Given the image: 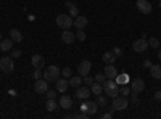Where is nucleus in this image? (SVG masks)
<instances>
[{"label":"nucleus","mask_w":161,"mask_h":119,"mask_svg":"<svg viewBox=\"0 0 161 119\" xmlns=\"http://www.w3.org/2000/svg\"><path fill=\"white\" fill-rule=\"evenodd\" d=\"M103 92L108 97H111V98H114V97L119 95V87L114 82V79H106V81L103 82Z\"/></svg>","instance_id":"nucleus-1"},{"label":"nucleus","mask_w":161,"mask_h":119,"mask_svg":"<svg viewBox=\"0 0 161 119\" xmlns=\"http://www.w3.org/2000/svg\"><path fill=\"white\" fill-rule=\"evenodd\" d=\"M60 74H61V71H60L58 66H48V68L44 69V79L48 82H55L60 77Z\"/></svg>","instance_id":"nucleus-2"},{"label":"nucleus","mask_w":161,"mask_h":119,"mask_svg":"<svg viewBox=\"0 0 161 119\" xmlns=\"http://www.w3.org/2000/svg\"><path fill=\"white\" fill-rule=\"evenodd\" d=\"M55 23H57V26L60 29H69L71 26H74V19L69 16V15H58L57 18H55Z\"/></svg>","instance_id":"nucleus-3"},{"label":"nucleus","mask_w":161,"mask_h":119,"mask_svg":"<svg viewBox=\"0 0 161 119\" xmlns=\"http://www.w3.org/2000/svg\"><path fill=\"white\" fill-rule=\"evenodd\" d=\"M97 110H98V105H97V101H90V100L87 98V100H82V103H80V111L87 113L89 116L97 114Z\"/></svg>","instance_id":"nucleus-4"},{"label":"nucleus","mask_w":161,"mask_h":119,"mask_svg":"<svg viewBox=\"0 0 161 119\" xmlns=\"http://www.w3.org/2000/svg\"><path fill=\"white\" fill-rule=\"evenodd\" d=\"M0 69H2V73H5V74H10L13 69H15V63H13V58H11V57H3V58H0Z\"/></svg>","instance_id":"nucleus-5"},{"label":"nucleus","mask_w":161,"mask_h":119,"mask_svg":"<svg viewBox=\"0 0 161 119\" xmlns=\"http://www.w3.org/2000/svg\"><path fill=\"white\" fill-rule=\"evenodd\" d=\"M127 105H129V101H127L126 97H114V98H113V110H114V111H123V110H126Z\"/></svg>","instance_id":"nucleus-6"},{"label":"nucleus","mask_w":161,"mask_h":119,"mask_svg":"<svg viewBox=\"0 0 161 119\" xmlns=\"http://www.w3.org/2000/svg\"><path fill=\"white\" fill-rule=\"evenodd\" d=\"M34 90L37 92L39 95H44L45 92L48 90V81H45V79H36V82H34Z\"/></svg>","instance_id":"nucleus-7"},{"label":"nucleus","mask_w":161,"mask_h":119,"mask_svg":"<svg viewBox=\"0 0 161 119\" xmlns=\"http://www.w3.org/2000/svg\"><path fill=\"white\" fill-rule=\"evenodd\" d=\"M147 48H148V41H145V39H137L136 42H132V50L137 51V53H142V51H145Z\"/></svg>","instance_id":"nucleus-8"},{"label":"nucleus","mask_w":161,"mask_h":119,"mask_svg":"<svg viewBox=\"0 0 161 119\" xmlns=\"http://www.w3.org/2000/svg\"><path fill=\"white\" fill-rule=\"evenodd\" d=\"M136 7H137V10L142 13V15H148V13L152 11V3L148 2V0H137Z\"/></svg>","instance_id":"nucleus-9"},{"label":"nucleus","mask_w":161,"mask_h":119,"mask_svg":"<svg viewBox=\"0 0 161 119\" xmlns=\"http://www.w3.org/2000/svg\"><path fill=\"white\" fill-rule=\"evenodd\" d=\"M90 69H92V63L89 61V60H84V61H80L79 63V66H77V73H79V76H87L89 73H90Z\"/></svg>","instance_id":"nucleus-10"},{"label":"nucleus","mask_w":161,"mask_h":119,"mask_svg":"<svg viewBox=\"0 0 161 119\" xmlns=\"http://www.w3.org/2000/svg\"><path fill=\"white\" fill-rule=\"evenodd\" d=\"M145 89V82H143V79L140 77H136V79H132V82H130V90L132 92H137V94H140V92Z\"/></svg>","instance_id":"nucleus-11"},{"label":"nucleus","mask_w":161,"mask_h":119,"mask_svg":"<svg viewBox=\"0 0 161 119\" xmlns=\"http://www.w3.org/2000/svg\"><path fill=\"white\" fill-rule=\"evenodd\" d=\"M55 84H57V92H60V94H64V92L68 90V87H69V82H68L66 77H58L55 81Z\"/></svg>","instance_id":"nucleus-12"},{"label":"nucleus","mask_w":161,"mask_h":119,"mask_svg":"<svg viewBox=\"0 0 161 119\" xmlns=\"http://www.w3.org/2000/svg\"><path fill=\"white\" fill-rule=\"evenodd\" d=\"M90 94H92V90L89 87H82V85H80V87L76 89V97L79 100H87L90 97Z\"/></svg>","instance_id":"nucleus-13"},{"label":"nucleus","mask_w":161,"mask_h":119,"mask_svg":"<svg viewBox=\"0 0 161 119\" xmlns=\"http://www.w3.org/2000/svg\"><path fill=\"white\" fill-rule=\"evenodd\" d=\"M61 41H63V44H74V41H76V34L74 32H71L69 29H64L63 32H61Z\"/></svg>","instance_id":"nucleus-14"},{"label":"nucleus","mask_w":161,"mask_h":119,"mask_svg":"<svg viewBox=\"0 0 161 119\" xmlns=\"http://www.w3.org/2000/svg\"><path fill=\"white\" fill-rule=\"evenodd\" d=\"M73 98L69 97V95H61V98H60V106L63 108V110H71L73 108Z\"/></svg>","instance_id":"nucleus-15"},{"label":"nucleus","mask_w":161,"mask_h":119,"mask_svg":"<svg viewBox=\"0 0 161 119\" xmlns=\"http://www.w3.org/2000/svg\"><path fill=\"white\" fill-rule=\"evenodd\" d=\"M31 63H32L34 68H40V69H44V68H45V58H44L42 55H39V53L32 57Z\"/></svg>","instance_id":"nucleus-16"},{"label":"nucleus","mask_w":161,"mask_h":119,"mask_svg":"<svg viewBox=\"0 0 161 119\" xmlns=\"http://www.w3.org/2000/svg\"><path fill=\"white\" fill-rule=\"evenodd\" d=\"M86 26H87V18H86V16L79 15V16L74 18V28H76V29H84Z\"/></svg>","instance_id":"nucleus-17"},{"label":"nucleus","mask_w":161,"mask_h":119,"mask_svg":"<svg viewBox=\"0 0 161 119\" xmlns=\"http://www.w3.org/2000/svg\"><path fill=\"white\" fill-rule=\"evenodd\" d=\"M105 76H106V79H114L116 76H118V71H116V68L113 64H106V68H105V73H103Z\"/></svg>","instance_id":"nucleus-18"},{"label":"nucleus","mask_w":161,"mask_h":119,"mask_svg":"<svg viewBox=\"0 0 161 119\" xmlns=\"http://www.w3.org/2000/svg\"><path fill=\"white\" fill-rule=\"evenodd\" d=\"M116 58H118V57L113 53V51H105L103 57H102V60H103L105 64H113V63L116 61Z\"/></svg>","instance_id":"nucleus-19"},{"label":"nucleus","mask_w":161,"mask_h":119,"mask_svg":"<svg viewBox=\"0 0 161 119\" xmlns=\"http://www.w3.org/2000/svg\"><path fill=\"white\" fill-rule=\"evenodd\" d=\"M68 82H69V87L77 89V87H80V84H82V76H71L68 79Z\"/></svg>","instance_id":"nucleus-20"},{"label":"nucleus","mask_w":161,"mask_h":119,"mask_svg":"<svg viewBox=\"0 0 161 119\" xmlns=\"http://www.w3.org/2000/svg\"><path fill=\"white\" fill-rule=\"evenodd\" d=\"M114 82H116L118 85H126V84L130 82V79H129L127 74H118V76L114 77Z\"/></svg>","instance_id":"nucleus-21"},{"label":"nucleus","mask_w":161,"mask_h":119,"mask_svg":"<svg viewBox=\"0 0 161 119\" xmlns=\"http://www.w3.org/2000/svg\"><path fill=\"white\" fill-rule=\"evenodd\" d=\"M10 39L13 42H21L23 41V34L16 28H13V29H10Z\"/></svg>","instance_id":"nucleus-22"},{"label":"nucleus","mask_w":161,"mask_h":119,"mask_svg":"<svg viewBox=\"0 0 161 119\" xmlns=\"http://www.w3.org/2000/svg\"><path fill=\"white\" fill-rule=\"evenodd\" d=\"M13 48V41L11 39H2V42H0V50L2 51H10Z\"/></svg>","instance_id":"nucleus-23"},{"label":"nucleus","mask_w":161,"mask_h":119,"mask_svg":"<svg viewBox=\"0 0 161 119\" xmlns=\"http://www.w3.org/2000/svg\"><path fill=\"white\" fill-rule=\"evenodd\" d=\"M66 7H68V15H69L71 18L79 16V10H77V7H76L73 2H66Z\"/></svg>","instance_id":"nucleus-24"},{"label":"nucleus","mask_w":161,"mask_h":119,"mask_svg":"<svg viewBox=\"0 0 161 119\" xmlns=\"http://www.w3.org/2000/svg\"><path fill=\"white\" fill-rule=\"evenodd\" d=\"M150 74L153 79H161V66L159 64H152L150 66Z\"/></svg>","instance_id":"nucleus-25"},{"label":"nucleus","mask_w":161,"mask_h":119,"mask_svg":"<svg viewBox=\"0 0 161 119\" xmlns=\"http://www.w3.org/2000/svg\"><path fill=\"white\" fill-rule=\"evenodd\" d=\"M45 108H47V111L53 113V111L58 108V103L55 101V98H48V100H47V105H45Z\"/></svg>","instance_id":"nucleus-26"},{"label":"nucleus","mask_w":161,"mask_h":119,"mask_svg":"<svg viewBox=\"0 0 161 119\" xmlns=\"http://www.w3.org/2000/svg\"><path fill=\"white\" fill-rule=\"evenodd\" d=\"M90 90H92L93 95H100L102 92H103V85H102L100 82H93V84L90 85Z\"/></svg>","instance_id":"nucleus-27"},{"label":"nucleus","mask_w":161,"mask_h":119,"mask_svg":"<svg viewBox=\"0 0 161 119\" xmlns=\"http://www.w3.org/2000/svg\"><path fill=\"white\" fill-rule=\"evenodd\" d=\"M130 94V87L126 84V85H121V89H119V95H123V97H126V95H129Z\"/></svg>","instance_id":"nucleus-28"},{"label":"nucleus","mask_w":161,"mask_h":119,"mask_svg":"<svg viewBox=\"0 0 161 119\" xmlns=\"http://www.w3.org/2000/svg\"><path fill=\"white\" fill-rule=\"evenodd\" d=\"M61 74H63V77L69 79V77L73 76V71H71V68H69V66H66V68H63V69H61Z\"/></svg>","instance_id":"nucleus-29"},{"label":"nucleus","mask_w":161,"mask_h":119,"mask_svg":"<svg viewBox=\"0 0 161 119\" xmlns=\"http://www.w3.org/2000/svg\"><path fill=\"white\" fill-rule=\"evenodd\" d=\"M93 79H95V82H100V84H103V82L106 81V76H105L103 73H98V74H95V77H93Z\"/></svg>","instance_id":"nucleus-30"},{"label":"nucleus","mask_w":161,"mask_h":119,"mask_svg":"<svg viewBox=\"0 0 161 119\" xmlns=\"http://www.w3.org/2000/svg\"><path fill=\"white\" fill-rule=\"evenodd\" d=\"M148 47H152V48H158V47H159V42H158V39H155V37L148 39Z\"/></svg>","instance_id":"nucleus-31"},{"label":"nucleus","mask_w":161,"mask_h":119,"mask_svg":"<svg viewBox=\"0 0 161 119\" xmlns=\"http://www.w3.org/2000/svg\"><path fill=\"white\" fill-rule=\"evenodd\" d=\"M97 105H98V106H106V98L102 94L97 95Z\"/></svg>","instance_id":"nucleus-32"},{"label":"nucleus","mask_w":161,"mask_h":119,"mask_svg":"<svg viewBox=\"0 0 161 119\" xmlns=\"http://www.w3.org/2000/svg\"><path fill=\"white\" fill-rule=\"evenodd\" d=\"M76 39H77V41H80V42L86 41V32H84L82 29H77V32H76Z\"/></svg>","instance_id":"nucleus-33"},{"label":"nucleus","mask_w":161,"mask_h":119,"mask_svg":"<svg viewBox=\"0 0 161 119\" xmlns=\"http://www.w3.org/2000/svg\"><path fill=\"white\" fill-rule=\"evenodd\" d=\"M82 82H84L86 85H92L93 82H95V79H93V77H90V76L87 74V76H84V79H82Z\"/></svg>","instance_id":"nucleus-34"},{"label":"nucleus","mask_w":161,"mask_h":119,"mask_svg":"<svg viewBox=\"0 0 161 119\" xmlns=\"http://www.w3.org/2000/svg\"><path fill=\"white\" fill-rule=\"evenodd\" d=\"M10 51H11V53H10L11 58H19L21 57V50H18V48H11Z\"/></svg>","instance_id":"nucleus-35"},{"label":"nucleus","mask_w":161,"mask_h":119,"mask_svg":"<svg viewBox=\"0 0 161 119\" xmlns=\"http://www.w3.org/2000/svg\"><path fill=\"white\" fill-rule=\"evenodd\" d=\"M44 76V73H42V69H40V68H36V71H34V74H32V77L34 79H40V77H42Z\"/></svg>","instance_id":"nucleus-36"},{"label":"nucleus","mask_w":161,"mask_h":119,"mask_svg":"<svg viewBox=\"0 0 161 119\" xmlns=\"http://www.w3.org/2000/svg\"><path fill=\"white\" fill-rule=\"evenodd\" d=\"M55 95H57V92H55V90H47V92H45L47 100H48V98H55Z\"/></svg>","instance_id":"nucleus-37"},{"label":"nucleus","mask_w":161,"mask_h":119,"mask_svg":"<svg viewBox=\"0 0 161 119\" xmlns=\"http://www.w3.org/2000/svg\"><path fill=\"white\" fill-rule=\"evenodd\" d=\"M111 51H113V53H114L116 57H119V55H123V48H121V47H114V48H113Z\"/></svg>","instance_id":"nucleus-38"},{"label":"nucleus","mask_w":161,"mask_h":119,"mask_svg":"<svg viewBox=\"0 0 161 119\" xmlns=\"http://www.w3.org/2000/svg\"><path fill=\"white\" fill-rule=\"evenodd\" d=\"M153 98H155L156 101H161V90H158V92H156V94L153 95Z\"/></svg>","instance_id":"nucleus-39"},{"label":"nucleus","mask_w":161,"mask_h":119,"mask_svg":"<svg viewBox=\"0 0 161 119\" xmlns=\"http://www.w3.org/2000/svg\"><path fill=\"white\" fill-rule=\"evenodd\" d=\"M132 103H139V97H137V92H134V95H132Z\"/></svg>","instance_id":"nucleus-40"},{"label":"nucleus","mask_w":161,"mask_h":119,"mask_svg":"<svg viewBox=\"0 0 161 119\" xmlns=\"http://www.w3.org/2000/svg\"><path fill=\"white\" fill-rule=\"evenodd\" d=\"M102 117H103V119H111V117H113V113H105Z\"/></svg>","instance_id":"nucleus-41"},{"label":"nucleus","mask_w":161,"mask_h":119,"mask_svg":"<svg viewBox=\"0 0 161 119\" xmlns=\"http://www.w3.org/2000/svg\"><path fill=\"white\" fill-rule=\"evenodd\" d=\"M143 66H145V68H150V66H152V61H150V60H145V61H143Z\"/></svg>","instance_id":"nucleus-42"},{"label":"nucleus","mask_w":161,"mask_h":119,"mask_svg":"<svg viewBox=\"0 0 161 119\" xmlns=\"http://www.w3.org/2000/svg\"><path fill=\"white\" fill-rule=\"evenodd\" d=\"M158 60H161V50L158 51Z\"/></svg>","instance_id":"nucleus-43"},{"label":"nucleus","mask_w":161,"mask_h":119,"mask_svg":"<svg viewBox=\"0 0 161 119\" xmlns=\"http://www.w3.org/2000/svg\"><path fill=\"white\" fill-rule=\"evenodd\" d=\"M0 42H2V32H0Z\"/></svg>","instance_id":"nucleus-44"},{"label":"nucleus","mask_w":161,"mask_h":119,"mask_svg":"<svg viewBox=\"0 0 161 119\" xmlns=\"http://www.w3.org/2000/svg\"><path fill=\"white\" fill-rule=\"evenodd\" d=\"M158 5H159V8H161V0H159V3H158Z\"/></svg>","instance_id":"nucleus-45"},{"label":"nucleus","mask_w":161,"mask_h":119,"mask_svg":"<svg viewBox=\"0 0 161 119\" xmlns=\"http://www.w3.org/2000/svg\"><path fill=\"white\" fill-rule=\"evenodd\" d=\"M159 45H161V41H159Z\"/></svg>","instance_id":"nucleus-46"}]
</instances>
